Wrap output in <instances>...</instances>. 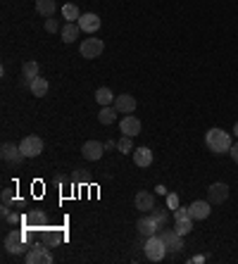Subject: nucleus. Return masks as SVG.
<instances>
[{
  "label": "nucleus",
  "mask_w": 238,
  "mask_h": 264,
  "mask_svg": "<svg viewBox=\"0 0 238 264\" xmlns=\"http://www.w3.org/2000/svg\"><path fill=\"white\" fill-rule=\"evenodd\" d=\"M205 145L210 148V153L214 155H224V153H229L231 150V133H226L224 129H210L205 133Z\"/></svg>",
  "instance_id": "obj_1"
},
{
  "label": "nucleus",
  "mask_w": 238,
  "mask_h": 264,
  "mask_svg": "<svg viewBox=\"0 0 238 264\" xmlns=\"http://www.w3.org/2000/svg\"><path fill=\"white\" fill-rule=\"evenodd\" d=\"M29 243H26V233L24 231H10L5 236V250L10 255H26L29 252Z\"/></svg>",
  "instance_id": "obj_2"
},
{
  "label": "nucleus",
  "mask_w": 238,
  "mask_h": 264,
  "mask_svg": "<svg viewBox=\"0 0 238 264\" xmlns=\"http://www.w3.org/2000/svg\"><path fill=\"white\" fill-rule=\"evenodd\" d=\"M143 252H145V257H148L150 262H162L165 255H167V245H165V241L160 238L157 233H155V236H150V238H145Z\"/></svg>",
  "instance_id": "obj_3"
},
{
  "label": "nucleus",
  "mask_w": 238,
  "mask_h": 264,
  "mask_svg": "<svg viewBox=\"0 0 238 264\" xmlns=\"http://www.w3.org/2000/svg\"><path fill=\"white\" fill-rule=\"evenodd\" d=\"M24 259L29 264H53V255L48 252V248L43 245V243H36V245H31L29 248V252L24 255Z\"/></svg>",
  "instance_id": "obj_4"
},
{
  "label": "nucleus",
  "mask_w": 238,
  "mask_h": 264,
  "mask_svg": "<svg viewBox=\"0 0 238 264\" xmlns=\"http://www.w3.org/2000/svg\"><path fill=\"white\" fill-rule=\"evenodd\" d=\"M105 50V43L100 39H86L84 43H81L79 53L81 57H86V60H95V57H100Z\"/></svg>",
  "instance_id": "obj_5"
},
{
  "label": "nucleus",
  "mask_w": 238,
  "mask_h": 264,
  "mask_svg": "<svg viewBox=\"0 0 238 264\" xmlns=\"http://www.w3.org/2000/svg\"><path fill=\"white\" fill-rule=\"evenodd\" d=\"M157 236L165 241V245H167V250H169V252H181L183 236H179L174 229H162V231H157Z\"/></svg>",
  "instance_id": "obj_6"
},
{
  "label": "nucleus",
  "mask_w": 238,
  "mask_h": 264,
  "mask_svg": "<svg viewBox=\"0 0 238 264\" xmlns=\"http://www.w3.org/2000/svg\"><path fill=\"white\" fill-rule=\"evenodd\" d=\"M19 148H22L24 157H38L43 153V140L38 136H26V138H22Z\"/></svg>",
  "instance_id": "obj_7"
},
{
  "label": "nucleus",
  "mask_w": 238,
  "mask_h": 264,
  "mask_svg": "<svg viewBox=\"0 0 238 264\" xmlns=\"http://www.w3.org/2000/svg\"><path fill=\"white\" fill-rule=\"evenodd\" d=\"M229 198V186L226 183H212V186L207 188V200L210 205H224Z\"/></svg>",
  "instance_id": "obj_8"
},
{
  "label": "nucleus",
  "mask_w": 238,
  "mask_h": 264,
  "mask_svg": "<svg viewBox=\"0 0 238 264\" xmlns=\"http://www.w3.org/2000/svg\"><path fill=\"white\" fill-rule=\"evenodd\" d=\"M119 131H122V136H138L141 133V119L134 115H124V119L119 122Z\"/></svg>",
  "instance_id": "obj_9"
},
{
  "label": "nucleus",
  "mask_w": 238,
  "mask_h": 264,
  "mask_svg": "<svg viewBox=\"0 0 238 264\" xmlns=\"http://www.w3.org/2000/svg\"><path fill=\"white\" fill-rule=\"evenodd\" d=\"M103 153H105V143H100V140H88V143H84V148H81L84 160H91V162H98L103 157Z\"/></svg>",
  "instance_id": "obj_10"
},
{
  "label": "nucleus",
  "mask_w": 238,
  "mask_h": 264,
  "mask_svg": "<svg viewBox=\"0 0 238 264\" xmlns=\"http://www.w3.org/2000/svg\"><path fill=\"white\" fill-rule=\"evenodd\" d=\"M188 212H190V219L193 221H205L207 217H210V212H212V207H210V200H195L188 205Z\"/></svg>",
  "instance_id": "obj_11"
},
{
  "label": "nucleus",
  "mask_w": 238,
  "mask_h": 264,
  "mask_svg": "<svg viewBox=\"0 0 238 264\" xmlns=\"http://www.w3.org/2000/svg\"><path fill=\"white\" fill-rule=\"evenodd\" d=\"M0 157H3L5 162H15V164H19L22 160H26L24 153H22V148L15 145V143H3V148H0Z\"/></svg>",
  "instance_id": "obj_12"
},
{
  "label": "nucleus",
  "mask_w": 238,
  "mask_h": 264,
  "mask_svg": "<svg viewBox=\"0 0 238 264\" xmlns=\"http://www.w3.org/2000/svg\"><path fill=\"white\" fill-rule=\"evenodd\" d=\"M114 107H117L119 115H134L136 98H134V95H129V93L117 95V98H114Z\"/></svg>",
  "instance_id": "obj_13"
},
{
  "label": "nucleus",
  "mask_w": 238,
  "mask_h": 264,
  "mask_svg": "<svg viewBox=\"0 0 238 264\" xmlns=\"http://www.w3.org/2000/svg\"><path fill=\"white\" fill-rule=\"evenodd\" d=\"M136 229H138V233L145 236V238H150V236H155V233L160 231L157 224H155V219L150 217V212H148V217H141L136 221Z\"/></svg>",
  "instance_id": "obj_14"
},
{
  "label": "nucleus",
  "mask_w": 238,
  "mask_h": 264,
  "mask_svg": "<svg viewBox=\"0 0 238 264\" xmlns=\"http://www.w3.org/2000/svg\"><path fill=\"white\" fill-rule=\"evenodd\" d=\"M79 26H81V31H86V33H95L98 29H100V17L93 15V12H86V15H81Z\"/></svg>",
  "instance_id": "obj_15"
},
{
  "label": "nucleus",
  "mask_w": 238,
  "mask_h": 264,
  "mask_svg": "<svg viewBox=\"0 0 238 264\" xmlns=\"http://www.w3.org/2000/svg\"><path fill=\"white\" fill-rule=\"evenodd\" d=\"M136 210L141 212H150L155 210V195L148 193V191H141V193H136Z\"/></svg>",
  "instance_id": "obj_16"
},
{
  "label": "nucleus",
  "mask_w": 238,
  "mask_h": 264,
  "mask_svg": "<svg viewBox=\"0 0 238 264\" xmlns=\"http://www.w3.org/2000/svg\"><path fill=\"white\" fill-rule=\"evenodd\" d=\"M24 224H26V229H36V226H41V229H46L48 226V217H46V212H29V214H24Z\"/></svg>",
  "instance_id": "obj_17"
},
{
  "label": "nucleus",
  "mask_w": 238,
  "mask_h": 264,
  "mask_svg": "<svg viewBox=\"0 0 238 264\" xmlns=\"http://www.w3.org/2000/svg\"><path fill=\"white\" fill-rule=\"evenodd\" d=\"M79 33H81L79 22H67V24L62 26V31H60V36H62L64 43H74V41L79 39Z\"/></svg>",
  "instance_id": "obj_18"
},
{
  "label": "nucleus",
  "mask_w": 238,
  "mask_h": 264,
  "mask_svg": "<svg viewBox=\"0 0 238 264\" xmlns=\"http://www.w3.org/2000/svg\"><path fill=\"white\" fill-rule=\"evenodd\" d=\"M134 162L138 167H150L152 164V150L150 148H134Z\"/></svg>",
  "instance_id": "obj_19"
},
{
  "label": "nucleus",
  "mask_w": 238,
  "mask_h": 264,
  "mask_svg": "<svg viewBox=\"0 0 238 264\" xmlns=\"http://www.w3.org/2000/svg\"><path fill=\"white\" fill-rule=\"evenodd\" d=\"M55 10H57V3L55 0H36V12L41 17H55Z\"/></svg>",
  "instance_id": "obj_20"
},
{
  "label": "nucleus",
  "mask_w": 238,
  "mask_h": 264,
  "mask_svg": "<svg viewBox=\"0 0 238 264\" xmlns=\"http://www.w3.org/2000/svg\"><path fill=\"white\" fill-rule=\"evenodd\" d=\"M114 98H117V95L112 93L110 88H105V86L95 91V102H98L100 107H107V105H112V102H114Z\"/></svg>",
  "instance_id": "obj_21"
},
{
  "label": "nucleus",
  "mask_w": 238,
  "mask_h": 264,
  "mask_svg": "<svg viewBox=\"0 0 238 264\" xmlns=\"http://www.w3.org/2000/svg\"><path fill=\"white\" fill-rule=\"evenodd\" d=\"M117 107H112V105H107V107H103L100 112H98V122L100 124H105V126H110L114 119H117Z\"/></svg>",
  "instance_id": "obj_22"
},
{
  "label": "nucleus",
  "mask_w": 238,
  "mask_h": 264,
  "mask_svg": "<svg viewBox=\"0 0 238 264\" xmlns=\"http://www.w3.org/2000/svg\"><path fill=\"white\" fill-rule=\"evenodd\" d=\"M62 17L67 19V22H79L81 12H79V8H76L74 3H64L62 5Z\"/></svg>",
  "instance_id": "obj_23"
},
{
  "label": "nucleus",
  "mask_w": 238,
  "mask_h": 264,
  "mask_svg": "<svg viewBox=\"0 0 238 264\" xmlns=\"http://www.w3.org/2000/svg\"><path fill=\"white\" fill-rule=\"evenodd\" d=\"M29 88H31V93L36 95V98H43V95L48 93V81L43 77H36L31 81V86H29Z\"/></svg>",
  "instance_id": "obj_24"
},
{
  "label": "nucleus",
  "mask_w": 238,
  "mask_h": 264,
  "mask_svg": "<svg viewBox=\"0 0 238 264\" xmlns=\"http://www.w3.org/2000/svg\"><path fill=\"white\" fill-rule=\"evenodd\" d=\"M22 77L29 79V81H33V79L38 77V62H33V60H26V62L22 64Z\"/></svg>",
  "instance_id": "obj_25"
},
{
  "label": "nucleus",
  "mask_w": 238,
  "mask_h": 264,
  "mask_svg": "<svg viewBox=\"0 0 238 264\" xmlns=\"http://www.w3.org/2000/svg\"><path fill=\"white\" fill-rule=\"evenodd\" d=\"M174 231L179 233V236H188L190 231H193V219H176L174 221Z\"/></svg>",
  "instance_id": "obj_26"
},
{
  "label": "nucleus",
  "mask_w": 238,
  "mask_h": 264,
  "mask_svg": "<svg viewBox=\"0 0 238 264\" xmlns=\"http://www.w3.org/2000/svg\"><path fill=\"white\" fill-rule=\"evenodd\" d=\"M117 150L119 153H124V155L134 153V138H131V136H122V138L117 140Z\"/></svg>",
  "instance_id": "obj_27"
},
{
  "label": "nucleus",
  "mask_w": 238,
  "mask_h": 264,
  "mask_svg": "<svg viewBox=\"0 0 238 264\" xmlns=\"http://www.w3.org/2000/svg\"><path fill=\"white\" fill-rule=\"evenodd\" d=\"M150 217L155 219V224H157L160 231L167 229V210H150Z\"/></svg>",
  "instance_id": "obj_28"
},
{
  "label": "nucleus",
  "mask_w": 238,
  "mask_h": 264,
  "mask_svg": "<svg viewBox=\"0 0 238 264\" xmlns=\"http://www.w3.org/2000/svg\"><path fill=\"white\" fill-rule=\"evenodd\" d=\"M46 31H48V33L62 31V29H60V22H57L55 17H48V19H46Z\"/></svg>",
  "instance_id": "obj_29"
},
{
  "label": "nucleus",
  "mask_w": 238,
  "mask_h": 264,
  "mask_svg": "<svg viewBox=\"0 0 238 264\" xmlns=\"http://www.w3.org/2000/svg\"><path fill=\"white\" fill-rule=\"evenodd\" d=\"M167 207L174 212L176 207H179V195H176V193H169V195H167Z\"/></svg>",
  "instance_id": "obj_30"
},
{
  "label": "nucleus",
  "mask_w": 238,
  "mask_h": 264,
  "mask_svg": "<svg viewBox=\"0 0 238 264\" xmlns=\"http://www.w3.org/2000/svg\"><path fill=\"white\" fill-rule=\"evenodd\" d=\"M188 217H190L188 207H176V210H174V221H176V219H188Z\"/></svg>",
  "instance_id": "obj_31"
},
{
  "label": "nucleus",
  "mask_w": 238,
  "mask_h": 264,
  "mask_svg": "<svg viewBox=\"0 0 238 264\" xmlns=\"http://www.w3.org/2000/svg\"><path fill=\"white\" fill-rule=\"evenodd\" d=\"M5 221H10V224H22V221H24V217H19V214H12V212H10V214H8V217H5Z\"/></svg>",
  "instance_id": "obj_32"
},
{
  "label": "nucleus",
  "mask_w": 238,
  "mask_h": 264,
  "mask_svg": "<svg viewBox=\"0 0 238 264\" xmlns=\"http://www.w3.org/2000/svg\"><path fill=\"white\" fill-rule=\"evenodd\" d=\"M10 202H15V200H12V191L5 188V191H3V205H10Z\"/></svg>",
  "instance_id": "obj_33"
},
{
  "label": "nucleus",
  "mask_w": 238,
  "mask_h": 264,
  "mask_svg": "<svg viewBox=\"0 0 238 264\" xmlns=\"http://www.w3.org/2000/svg\"><path fill=\"white\" fill-rule=\"evenodd\" d=\"M229 153H231V157H233V162L238 164V143H233V145H231Z\"/></svg>",
  "instance_id": "obj_34"
},
{
  "label": "nucleus",
  "mask_w": 238,
  "mask_h": 264,
  "mask_svg": "<svg viewBox=\"0 0 238 264\" xmlns=\"http://www.w3.org/2000/svg\"><path fill=\"white\" fill-rule=\"evenodd\" d=\"M155 193H160V195H167V188H165V186H162V183H160V186H157V188H155Z\"/></svg>",
  "instance_id": "obj_35"
},
{
  "label": "nucleus",
  "mask_w": 238,
  "mask_h": 264,
  "mask_svg": "<svg viewBox=\"0 0 238 264\" xmlns=\"http://www.w3.org/2000/svg\"><path fill=\"white\" fill-rule=\"evenodd\" d=\"M112 148H117V143H114V140H107V143H105V150H112Z\"/></svg>",
  "instance_id": "obj_36"
},
{
  "label": "nucleus",
  "mask_w": 238,
  "mask_h": 264,
  "mask_svg": "<svg viewBox=\"0 0 238 264\" xmlns=\"http://www.w3.org/2000/svg\"><path fill=\"white\" fill-rule=\"evenodd\" d=\"M233 136H238V122H236V126H233Z\"/></svg>",
  "instance_id": "obj_37"
}]
</instances>
